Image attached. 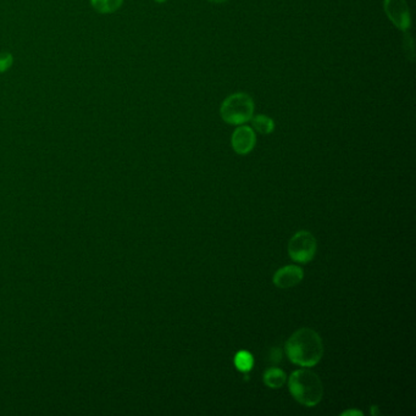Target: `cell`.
I'll list each match as a JSON object with an SVG mask.
<instances>
[{
    "label": "cell",
    "instance_id": "9",
    "mask_svg": "<svg viewBox=\"0 0 416 416\" xmlns=\"http://www.w3.org/2000/svg\"><path fill=\"white\" fill-rule=\"evenodd\" d=\"M287 376L284 373V370H281L279 367H270L264 373V382L266 386L270 388H281L286 383Z\"/></svg>",
    "mask_w": 416,
    "mask_h": 416
},
{
    "label": "cell",
    "instance_id": "16",
    "mask_svg": "<svg viewBox=\"0 0 416 416\" xmlns=\"http://www.w3.org/2000/svg\"><path fill=\"white\" fill-rule=\"evenodd\" d=\"M206 1L213 3V4H225V3L230 1V0H206Z\"/></svg>",
    "mask_w": 416,
    "mask_h": 416
},
{
    "label": "cell",
    "instance_id": "8",
    "mask_svg": "<svg viewBox=\"0 0 416 416\" xmlns=\"http://www.w3.org/2000/svg\"><path fill=\"white\" fill-rule=\"evenodd\" d=\"M250 123L252 128L260 134H270L275 131L274 120L264 114H259L255 116L253 115V118H250Z\"/></svg>",
    "mask_w": 416,
    "mask_h": 416
},
{
    "label": "cell",
    "instance_id": "1",
    "mask_svg": "<svg viewBox=\"0 0 416 416\" xmlns=\"http://www.w3.org/2000/svg\"><path fill=\"white\" fill-rule=\"evenodd\" d=\"M284 349L289 360L295 365L313 367L323 357V338L313 328H299L287 339Z\"/></svg>",
    "mask_w": 416,
    "mask_h": 416
},
{
    "label": "cell",
    "instance_id": "11",
    "mask_svg": "<svg viewBox=\"0 0 416 416\" xmlns=\"http://www.w3.org/2000/svg\"><path fill=\"white\" fill-rule=\"evenodd\" d=\"M235 365L240 371H250L252 367L254 365L253 355L249 352H247V350H240V352L236 354Z\"/></svg>",
    "mask_w": 416,
    "mask_h": 416
},
{
    "label": "cell",
    "instance_id": "4",
    "mask_svg": "<svg viewBox=\"0 0 416 416\" xmlns=\"http://www.w3.org/2000/svg\"><path fill=\"white\" fill-rule=\"evenodd\" d=\"M318 242L311 232L298 231L289 240L288 255L291 259L299 264H308L315 258Z\"/></svg>",
    "mask_w": 416,
    "mask_h": 416
},
{
    "label": "cell",
    "instance_id": "14",
    "mask_svg": "<svg viewBox=\"0 0 416 416\" xmlns=\"http://www.w3.org/2000/svg\"><path fill=\"white\" fill-rule=\"evenodd\" d=\"M270 360L272 362H279L282 360V352L279 350V348H274L270 352Z\"/></svg>",
    "mask_w": 416,
    "mask_h": 416
},
{
    "label": "cell",
    "instance_id": "3",
    "mask_svg": "<svg viewBox=\"0 0 416 416\" xmlns=\"http://www.w3.org/2000/svg\"><path fill=\"white\" fill-rule=\"evenodd\" d=\"M255 104L248 93L237 92L231 94L222 102L220 107V116L226 123L240 126L249 123L254 115Z\"/></svg>",
    "mask_w": 416,
    "mask_h": 416
},
{
    "label": "cell",
    "instance_id": "10",
    "mask_svg": "<svg viewBox=\"0 0 416 416\" xmlns=\"http://www.w3.org/2000/svg\"><path fill=\"white\" fill-rule=\"evenodd\" d=\"M94 10L99 14H113L123 4V0H91Z\"/></svg>",
    "mask_w": 416,
    "mask_h": 416
},
{
    "label": "cell",
    "instance_id": "2",
    "mask_svg": "<svg viewBox=\"0 0 416 416\" xmlns=\"http://www.w3.org/2000/svg\"><path fill=\"white\" fill-rule=\"evenodd\" d=\"M289 393L302 406H318L323 396V382L320 377L308 369H300L289 376Z\"/></svg>",
    "mask_w": 416,
    "mask_h": 416
},
{
    "label": "cell",
    "instance_id": "17",
    "mask_svg": "<svg viewBox=\"0 0 416 416\" xmlns=\"http://www.w3.org/2000/svg\"><path fill=\"white\" fill-rule=\"evenodd\" d=\"M154 1L157 3V4H162V3H165V1H167V0H154Z\"/></svg>",
    "mask_w": 416,
    "mask_h": 416
},
{
    "label": "cell",
    "instance_id": "13",
    "mask_svg": "<svg viewBox=\"0 0 416 416\" xmlns=\"http://www.w3.org/2000/svg\"><path fill=\"white\" fill-rule=\"evenodd\" d=\"M14 64V56L9 52L0 53V74H4Z\"/></svg>",
    "mask_w": 416,
    "mask_h": 416
},
{
    "label": "cell",
    "instance_id": "12",
    "mask_svg": "<svg viewBox=\"0 0 416 416\" xmlns=\"http://www.w3.org/2000/svg\"><path fill=\"white\" fill-rule=\"evenodd\" d=\"M403 48H404L406 59L409 60V61H414V58H415V45H414L413 37H411L410 33L408 31L404 32V37H403Z\"/></svg>",
    "mask_w": 416,
    "mask_h": 416
},
{
    "label": "cell",
    "instance_id": "5",
    "mask_svg": "<svg viewBox=\"0 0 416 416\" xmlns=\"http://www.w3.org/2000/svg\"><path fill=\"white\" fill-rule=\"evenodd\" d=\"M383 10L398 30L403 32L410 30L411 15L406 0H383Z\"/></svg>",
    "mask_w": 416,
    "mask_h": 416
},
{
    "label": "cell",
    "instance_id": "6",
    "mask_svg": "<svg viewBox=\"0 0 416 416\" xmlns=\"http://www.w3.org/2000/svg\"><path fill=\"white\" fill-rule=\"evenodd\" d=\"M255 144H256V133L249 126L240 125L232 133L231 146L238 155L249 154L254 149Z\"/></svg>",
    "mask_w": 416,
    "mask_h": 416
},
{
    "label": "cell",
    "instance_id": "7",
    "mask_svg": "<svg viewBox=\"0 0 416 416\" xmlns=\"http://www.w3.org/2000/svg\"><path fill=\"white\" fill-rule=\"evenodd\" d=\"M304 279V271L297 265H288L277 270L274 275V284L277 288H292L300 284Z\"/></svg>",
    "mask_w": 416,
    "mask_h": 416
},
{
    "label": "cell",
    "instance_id": "15",
    "mask_svg": "<svg viewBox=\"0 0 416 416\" xmlns=\"http://www.w3.org/2000/svg\"><path fill=\"white\" fill-rule=\"evenodd\" d=\"M342 416H362V413L357 409H349V410L343 411Z\"/></svg>",
    "mask_w": 416,
    "mask_h": 416
}]
</instances>
